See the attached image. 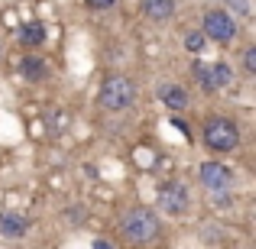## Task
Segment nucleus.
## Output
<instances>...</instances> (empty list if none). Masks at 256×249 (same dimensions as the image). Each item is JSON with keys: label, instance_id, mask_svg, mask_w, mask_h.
<instances>
[{"label": "nucleus", "instance_id": "1", "mask_svg": "<svg viewBox=\"0 0 256 249\" xmlns=\"http://www.w3.org/2000/svg\"><path fill=\"white\" fill-rule=\"evenodd\" d=\"M162 233V220L152 207H130V211L120 217V237L126 243H136V246H146L152 240H159Z\"/></svg>", "mask_w": 256, "mask_h": 249}, {"label": "nucleus", "instance_id": "2", "mask_svg": "<svg viewBox=\"0 0 256 249\" xmlns=\"http://www.w3.org/2000/svg\"><path fill=\"white\" fill-rule=\"evenodd\" d=\"M98 104L100 110L107 113H124L136 104V81L130 75H107L100 81V91H98Z\"/></svg>", "mask_w": 256, "mask_h": 249}, {"label": "nucleus", "instance_id": "3", "mask_svg": "<svg viewBox=\"0 0 256 249\" xmlns=\"http://www.w3.org/2000/svg\"><path fill=\"white\" fill-rule=\"evenodd\" d=\"M240 139H244V133H240V123L230 117H208L204 123H201V143L208 146V149L214 152H234L240 146Z\"/></svg>", "mask_w": 256, "mask_h": 249}, {"label": "nucleus", "instance_id": "4", "mask_svg": "<svg viewBox=\"0 0 256 249\" xmlns=\"http://www.w3.org/2000/svg\"><path fill=\"white\" fill-rule=\"evenodd\" d=\"M201 32L218 45H230L234 39L240 36V26H237V19L230 16V10H208L204 23H201Z\"/></svg>", "mask_w": 256, "mask_h": 249}, {"label": "nucleus", "instance_id": "5", "mask_svg": "<svg viewBox=\"0 0 256 249\" xmlns=\"http://www.w3.org/2000/svg\"><path fill=\"white\" fill-rule=\"evenodd\" d=\"M192 207V194L182 181H166L159 188V211L162 214H172V217H182V214Z\"/></svg>", "mask_w": 256, "mask_h": 249}, {"label": "nucleus", "instance_id": "6", "mask_svg": "<svg viewBox=\"0 0 256 249\" xmlns=\"http://www.w3.org/2000/svg\"><path fill=\"white\" fill-rule=\"evenodd\" d=\"M198 178L208 191H230V185H234V172L224 162H201Z\"/></svg>", "mask_w": 256, "mask_h": 249}, {"label": "nucleus", "instance_id": "7", "mask_svg": "<svg viewBox=\"0 0 256 249\" xmlns=\"http://www.w3.org/2000/svg\"><path fill=\"white\" fill-rule=\"evenodd\" d=\"M30 233V220L16 211H0V237L4 240H23Z\"/></svg>", "mask_w": 256, "mask_h": 249}, {"label": "nucleus", "instance_id": "8", "mask_svg": "<svg viewBox=\"0 0 256 249\" xmlns=\"http://www.w3.org/2000/svg\"><path fill=\"white\" fill-rule=\"evenodd\" d=\"M20 75L26 78L30 84H39L49 78V62L39 55H23V62H20Z\"/></svg>", "mask_w": 256, "mask_h": 249}, {"label": "nucleus", "instance_id": "9", "mask_svg": "<svg viewBox=\"0 0 256 249\" xmlns=\"http://www.w3.org/2000/svg\"><path fill=\"white\" fill-rule=\"evenodd\" d=\"M159 100H162L169 110H185V107L192 104V97H188V91L182 84H162L159 87Z\"/></svg>", "mask_w": 256, "mask_h": 249}, {"label": "nucleus", "instance_id": "10", "mask_svg": "<svg viewBox=\"0 0 256 249\" xmlns=\"http://www.w3.org/2000/svg\"><path fill=\"white\" fill-rule=\"evenodd\" d=\"M20 45H26V49H39V45L46 42V23H39V19H32V23H23L16 32Z\"/></svg>", "mask_w": 256, "mask_h": 249}, {"label": "nucleus", "instance_id": "11", "mask_svg": "<svg viewBox=\"0 0 256 249\" xmlns=\"http://www.w3.org/2000/svg\"><path fill=\"white\" fill-rule=\"evenodd\" d=\"M140 6L152 23H166L175 16V0H140Z\"/></svg>", "mask_w": 256, "mask_h": 249}, {"label": "nucleus", "instance_id": "12", "mask_svg": "<svg viewBox=\"0 0 256 249\" xmlns=\"http://www.w3.org/2000/svg\"><path fill=\"white\" fill-rule=\"evenodd\" d=\"M192 75H194V81H198V87L204 94H214V91H218V84H214V78H211V65H204L198 55H194V62H192Z\"/></svg>", "mask_w": 256, "mask_h": 249}, {"label": "nucleus", "instance_id": "13", "mask_svg": "<svg viewBox=\"0 0 256 249\" xmlns=\"http://www.w3.org/2000/svg\"><path fill=\"white\" fill-rule=\"evenodd\" d=\"M211 78H214V84H218V91H220V87H230L234 68L227 62H218V65H211Z\"/></svg>", "mask_w": 256, "mask_h": 249}, {"label": "nucleus", "instance_id": "14", "mask_svg": "<svg viewBox=\"0 0 256 249\" xmlns=\"http://www.w3.org/2000/svg\"><path fill=\"white\" fill-rule=\"evenodd\" d=\"M204 45H208V36H204L201 29L185 32V52H192V55H201V52H204Z\"/></svg>", "mask_w": 256, "mask_h": 249}, {"label": "nucleus", "instance_id": "15", "mask_svg": "<svg viewBox=\"0 0 256 249\" xmlns=\"http://www.w3.org/2000/svg\"><path fill=\"white\" fill-rule=\"evenodd\" d=\"M244 71H246V78H256V45L244 49Z\"/></svg>", "mask_w": 256, "mask_h": 249}, {"label": "nucleus", "instance_id": "16", "mask_svg": "<svg viewBox=\"0 0 256 249\" xmlns=\"http://www.w3.org/2000/svg\"><path fill=\"white\" fill-rule=\"evenodd\" d=\"M224 3H227V10H234L237 16H250V10H253L250 0H224Z\"/></svg>", "mask_w": 256, "mask_h": 249}, {"label": "nucleus", "instance_id": "17", "mask_svg": "<svg viewBox=\"0 0 256 249\" xmlns=\"http://www.w3.org/2000/svg\"><path fill=\"white\" fill-rule=\"evenodd\" d=\"M84 6H88V10H94V13H107V10L117 6V0H84Z\"/></svg>", "mask_w": 256, "mask_h": 249}, {"label": "nucleus", "instance_id": "18", "mask_svg": "<svg viewBox=\"0 0 256 249\" xmlns=\"http://www.w3.org/2000/svg\"><path fill=\"white\" fill-rule=\"evenodd\" d=\"M172 126H175V130H178V133H182V136H185V139H194V133H192V126H188V123H185V120H178V117H172Z\"/></svg>", "mask_w": 256, "mask_h": 249}, {"label": "nucleus", "instance_id": "19", "mask_svg": "<svg viewBox=\"0 0 256 249\" xmlns=\"http://www.w3.org/2000/svg\"><path fill=\"white\" fill-rule=\"evenodd\" d=\"M65 220H68V224H82V220H84V211H82V207H78V211H68V214H65Z\"/></svg>", "mask_w": 256, "mask_h": 249}, {"label": "nucleus", "instance_id": "20", "mask_svg": "<svg viewBox=\"0 0 256 249\" xmlns=\"http://www.w3.org/2000/svg\"><path fill=\"white\" fill-rule=\"evenodd\" d=\"M94 249H110V240H94Z\"/></svg>", "mask_w": 256, "mask_h": 249}, {"label": "nucleus", "instance_id": "21", "mask_svg": "<svg viewBox=\"0 0 256 249\" xmlns=\"http://www.w3.org/2000/svg\"><path fill=\"white\" fill-rule=\"evenodd\" d=\"M0 55H4V49H0Z\"/></svg>", "mask_w": 256, "mask_h": 249}]
</instances>
